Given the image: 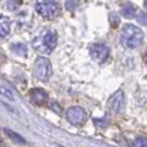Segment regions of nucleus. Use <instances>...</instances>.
<instances>
[{
  "instance_id": "obj_1",
  "label": "nucleus",
  "mask_w": 147,
  "mask_h": 147,
  "mask_svg": "<svg viewBox=\"0 0 147 147\" xmlns=\"http://www.w3.org/2000/svg\"><path fill=\"white\" fill-rule=\"evenodd\" d=\"M56 45H57V33L52 29L45 30L33 41L34 49L42 55H49L56 48Z\"/></svg>"
},
{
  "instance_id": "obj_2",
  "label": "nucleus",
  "mask_w": 147,
  "mask_h": 147,
  "mask_svg": "<svg viewBox=\"0 0 147 147\" xmlns=\"http://www.w3.org/2000/svg\"><path fill=\"white\" fill-rule=\"evenodd\" d=\"M143 41V32L134 25H125L121 32V44L127 49H136Z\"/></svg>"
},
{
  "instance_id": "obj_3",
  "label": "nucleus",
  "mask_w": 147,
  "mask_h": 147,
  "mask_svg": "<svg viewBox=\"0 0 147 147\" xmlns=\"http://www.w3.org/2000/svg\"><path fill=\"white\" fill-rule=\"evenodd\" d=\"M36 10L42 18L53 19L55 16H57L59 11H60V5H59L57 0H37Z\"/></svg>"
},
{
  "instance_id": "obj_4",
  "label": "nucleus",
  "mask_w": 147,
  "mask_h": 147,
  "mask_svg": "<svg viewBox=\"0 0 147 147\" xmlns=\"http://www.w3.org/2000/svg\"><path fill=\"white\" fill-rule=\"evenodd\" d=\"M33 72L40 80H48L52 75V64L47 57H38L34 63Z\"/></svg>"
},
{
  "instance_id": "obj_5",
  "label": "nucleus",
  "mask_w": 147,
  "mask_h": 147,
  "mask_svg": "<svg viewBox=\"0 0 147 147\" xmlns=\"http://www.w3.org/2000/svg\"><path fill=\"white\" fill-rule=\"evenodd\" d=\"M65 117L72 125L76 127H82L87 120V115H86L84 109H82L80 106H72V108L67 109Z\"/></svg>"
},
{
  "instance_id": "obj_6",
  "label": "nucleus",
  "mask_w": 147,
  "mask_h": 147,
  "mask_svg": "<svg viewBox=\"0 0 147 147\" xmlns=\"http://www.w3.org/2000/svg\"><path fill=\"white\" fill-rule=\"evenodd\" d=\"M109 48L104 44H93L90 47V56L94 59L97 63H105L109 59Z\"/></svg>"
},
{
  "instance_id": "obj_7",
  "label": "nucleus",
  "mask_w": 147,
  "mask_h": 147,
  "mask_svg": "<svg viewBox=\"0 0 147 147\" xmlns=\"http://www.w3.org/2000/svg\"><path fill=\"white\" fill-rule=\"evenodd\" d=\"M124 104H125V97H124V93L123 91H116L113 95H110V98L108 100V106L109 109H112L113 112H120L123 108H124Z\"/></svg>"
},
{
  "instance_id": "obj_8",
  "label": "nucleus",
  "mask_w": 147,
  "mask_h": 147,
  "mask_svg": "<svg viewBox=\"0 0 147 147\" xmlns=\"http://www.w3.org/2000/svg\"><path fill=\"white\" fill-rule=\"evenodd\" d=\"M30 100L34 105L37 106H41L45 105L48 102V94L47 91L44 89H40V87H36V89L30 90Z\"/></svg>"
},
{
  "instance_id": "obj_9",
  "label": "nucleus",
  "mask_w": 147,
  "mask_h": 147,
  "mask_svg": "<svg viewBox=\"0 0 147 147\" xmlns=\"http://www.w3.org/2000/svg\"><path fill=\"white\" fill-rule=\"evenodd\" d=\"M11 29V22L5 16H0V37H7Z\"/></svg>"
},
{
  "instance_id": "obj_10",
  "label": "nucleus",
  "mask_w": 147,
  "mask_h": 147,
  "mask_svg": "<svg viewBox=\"0 0 147 147\" xmlns=\"http://www.w3.org/2000/svg\"><path fill=\"white\" fill-rule=\"evenodd\" d=\"M121 14L125 16V18H134L135 16V7L128 3V4H125L121 8Z\"/></svg>"
},
{
  "instance_id": "obj_11",
  "label": "nucleus",
  "mask_w": 147,
  "mask_h": 147,
  "mask_svg": "<svg viewBox=\"0 0 147 147\" xmlns=\"http://www.w3.org/2000/svg\"><path fill=\"white\" fill-rule=\"evenodd\" d=\"M4 132L8 135V136L12 138V140H14V142H16V143H25V139H23L22 136H19L18 134H15L14 131H11V129H7V128H5Z\"/></svg>"
},
{
  "instance_id": "obj_12",
  "label": "nucleus",
  "mask_w": 147,
  "mask_h": 147,
  "mask_svg": "<svg viewBox=\"0 0 147 147\" xmlns=\"http://www.w3.org/2000/svg\"><path fill=\"white\" fill-rule=\"evenodd\" d=\"M12 51L16 53V55H22V56H26V47L21 44V45H14L12 47Z\"/></svg>"
},
{
  "instance_id": "obj_13",
  "label": "nucleus",
  "mask_w": 147,
  "mask_h": 147,
  "mask_svg": "<svg viewBox=\"0 0 147 147\" xmlns=\"http://www.w3.org/2000/svg\"><path fill=\"white\" fill-rule=\"evenodd\" d=\"M21 4H22V0H8V3H7V7H8V10L15 11Z\"/></svg>"
},
{
  "instance_id": "obj_14",
  "label": "nucleus",
  "mask_w": 147,
  "mask_h": 147,
  "mask_svg": "<svg viewBox=\"0 0 147 147\" xmlns=\"http://www.w3.org/2000/svg\"><path fill=\"white\" fill-rule=\"evenodd\" d=\"M79 5V0H67L65 1V7L68 8L69 11H75Z\"/></svg>"
},
{
  "instance_id": "obj_15",
  "label": "nucleus",
  "mask_w": 147,
  "mask_h": 147,
  "mask_svg": "<svg viewBox=\"0 0 147 147\" xmlns=\"http://www.w3.org/2000/svg\"><path fill=\"white\" fill-rule=\"evenodd\" d=\"M0 95H1V97H5L7 100H10V101H14L12 93H11L10 90H7L5 87H0Z\"/></svg>"
},
{
  "instance_id": "obj_16",
  "label": "nucleus",
  "mask_w": 147,
  "mask_h": 147,
  "mask_svg": "<svg viewBox=\"0 0 147 147\" xmlns=\"http://www.w3.org/2000/svg\"><path fill=\"white\" fill-rule=\"evenodd\" d=\"M135 146L136 147H146V139L144 138H138L135 140Z\"/></svg>"
},
{
  "instance_id": "obj_17",
  "label": "nucleus",
  "mask_w": 147,
  "mask_h": 147,
  "mask_svg": "<svg viewBox=\"0 0 147 147\" xmlns=\"http://www.w3.org/2000/svg\"><path fill=\"white\" fill-rule=\"evenodd\" d=\"M51 109H55L57 113H60V109H59V104H56V102H52V106H51Z\"/></svg>"
},
{
  "instance_id": "obj_18",
  "label": "nucleus",
  "mask_w": 147,
  "mask_h": 147,
  "mask_svg": "<svg viewBox=\"0 0 147 147\" xmlns=\"http://www.w3.org/2000/svg\"><path fill=\"white\" fill-rule=\"evenodd\" d=\"M0 143H1V139H0Z\"/></svg>"
}]
</instances>
